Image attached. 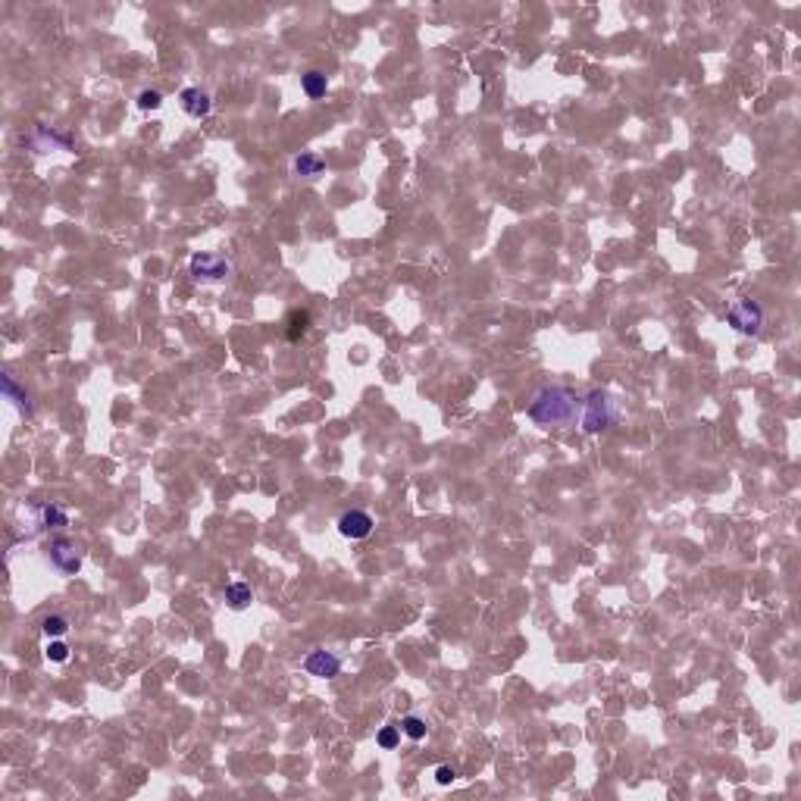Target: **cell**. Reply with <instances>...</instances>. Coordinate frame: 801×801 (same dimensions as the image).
Returning a JSON list of instances; mask_svg holds the SVG:
<instances>
[{"label": "cell", "mask_w": 801, "mask_h": 801, "mask_svg": "<svg viewBox=\"0 0 801 801\" xmlns=\"http://www.w3.org/2000/svg\"><path fill=\"white\" fill-rule=\"evenodd\" d=\"M38 517H41V526H44V529H63V526H69V517H66V510L57 508V504H44V508H38Z\"/></svg>", "instance_id": "cell-12"}, {"label": "cell", "mask_w": 801, "mask_h": 801, "mask_svg": "<svg viewBox=\"0 0 801 801\" xmlns=\"http://www.w3.org/2000/svg\"><path fill=\"white\" fill-rule=\"evenodd\" d=\"M304 670L310 676H316V679H332V676H338V670H342V657L332 654V651H323V648H316V651H310L304 657Z\"/></svg>", "instance_id": "cell-4"}, {"label": "cell", "mask_w": 801, "mask_h": 801, "mask_svg": "<svg viewBox=\"0 0 801 801\" xmlns=\"http://www.w3.org/2000/svg\"><path fill=\"white\" fill-rule=\"evenodd\" d=\"M50 564H54L60 573H66V576H75L79 566H82V557H79V551H75L72 542L57 539L54 545H50Z\"/></svg>", "instance_id": "cell-7"}, {"label": "cell", "mask_w": 801, "mask_h": 801, "mask_svg": "<svg viewBox=\"0 0 801 801\" xmlns=\"http://www.w3.org/2000/svg\"><path fill=\"white\" fill-rule=\"evenodd\" d=\"M301 85H304V94L307 97H313V101H320V97H326V91H329V82H326V75L323 72H316V69H310L304 79H301Z\"/></svg>", "instance_id": "cell-13"}, {"label": "cell", "mask_w": 801, "mask_h": 801, "mask_svg": "<svg viewBox=\"0 0 801 801\" xmlns=\"http://www.w3.org/2000/svg\"><path fill=\"white\" fill-rule=\"evenodd\" d=\"M579 398L573 395L570 388H561V385H551V388H542L535 400L529 404L526 417L542 429H561V426H573L579 417Z\"/></svg>", "instance_id": "cell-1"}, {"label": "cell", "mask_w": 801, "mask_h": 801, "mask_svg": "<svg viewBox=\"0 0 801 801\" xmlns=\"http://www.w3.org/2000/svg\"><path fill=\"white\" fill-rule=\"evenodd\" d=\"M454 780H457V770L451 767V764H438V767H435V783H438V785H451Z\"/></svg>", "instance_id": "cell-19"}, {"label": "cell", "mask_w": 801, "mask_h": 801, "mask_svg": "<svg viewBox=\"0 0 801 801\" xmlns=\"http://www.w3.org/2000/svg\"><path fill=\"white\" fill-rule=\"evenodd\" d=\"M179 103H182V110L188 113V116H194V119L210 116V110H213V101H210V94L201 91V88H185V91L179 94Z\"/></svg>", "instance_id": "cell-8"}, {"label": "cell", "mask_w": 801, "mask_h": 801, "mask_svg": "<svg viewBox=\"0 0 801 801\" xmlns=\"http://www.w3.org/2000/svg\"><path fill=\"white\" fill-rule=\"evenodd\" d=\"M323 169H326V163H323L320 154H301V157H294V172H298V176L313 179V176H320Z\"/></svg>", "instance_id": "cell-11"}, {"label": "cell", "mask_w": 801, "mask_h": 801, "mask_svg": "<svg viewBox=\"0 0 801 801\" xmlns=\"http://www.w3.org/2000/svg\"><path fill=\"white\" fill-rule=\"evenodd\" d=\"M191 273L194 279H210V282H219V279L229 276V260L216 254H194L191 257Z\"/></svg>", "instance_id": "cell-5"}, {"label": "cell", "mask_w": 801, "mask_h": 801, "mask_svg": "<svg viewBox=\"0 0 801 801\" xmlns=\"http://www.w3.org/2000/svg\"><path fill=\"white\" fill-rule=\"evenodd\" d=\"M400 732H404L407 739H413V742H420V739H426L429 727H426V720H420V717H404V720H400Z\"/></svg>", "instance_id": "cell-16"}, {"label": "cell", "mask_w": 801, "mask_h": 801, "mask_svg": "<svg viewBox=\"0 0 801 801\" xmlns=\"http://www.w3.org/2000/svg\"><path fill=\"white\" fill-rule=\"evenodd\" d=\"M225 601H229L232 610H245L247 604L254 601V588L247 586V583H232V586H225Z\"/></svg>", "instance_id": "cell-10"}, {"label": "cell", "mask_w": 801, "mask_h": 801, "mask_svg": "<svg viewBox=\"0 0 801 801\" xmlns=\"http://www.w3.org/2000/svg\"><path fill=\"white\" fill-rule=\"evenodd\" d=\"M0 385H4V395H6V400H13V404H16L19 410L26 413V417H32V400H28V391H22L19 385H16V379H13L10 373L0 376Z\"/></svg>", "instance_id": "cell-9"}, {"label": "cell", "mask_w": 801, "mask_h": 801, "mask_svg": "<svg viewBox=\"0 0 801 801\" xmlns=\"http://www.w3.org/2000/svg\"><path fill=\"white\" fill-rule=\"evenodd\" d=\"M41 629H44V636H47V639H60V636L69 632V620L60 617V614H50V617L41 620Z\"/></svg>", "instance_id": "cell-15"}, {"label": "cell", "mask_w": 801, "mask_h": 801, "mask_svg": "<svg viewBox=\"0 0 801 801\" xmlns=\"http://www.w3.org/2000/svg\"><path fill=\"white\" fill-rule=\"evenodd\" d=\"M373 517H369L366 510H347L338 517V532L345 535V539H366L369 532H373Z\"/></svg>", "instance_id": "cell-6"}, {"label": "cell", "mask_w": 801, "mask_h": 801, "mask_svg": "<svg viewBox=\"0 0 801 801\" xmlns=\"http://www.w3.org/2000/svg\"><path fill=\"white\" fill-rule=\"evenodd\" d=\"M376 742H379V748H385V751L398 748V742H400V727H385V729H379Z\"/></svg>", "instance_id": "cell-18"}, {"label": "cell", "mask_w": 801, "mask_h": 801, "mask_svg": "<svg viewBox=\"0 0 801 801\" xmlns=\"http://www.w3.org/2000/svg\"><path fill=\"white\" fill-rule=\"evenodd\" d=\"M285 326H289V329H285L289 342H298V338L310 329V313H307V310H291L289 320H285Z\"/></svg>", "instance_id": "cell-14"}, {"label": "cell", "mask_w": 801, "mask_h": 801, "mask_svg": "<svg viewBox=\"0 0 801 801\" xmlns=\"http://www.w3.org/2000/svg\"><path fill=\"white\" fill-rule=\"evenodd\" d=\"M160 103H163L160 91H141V94H138V107H141V110H157Z\"/></svg>", "instance_id": "cell-20"}, {"label": "cell", "mask_w": 801, "mask_h": 801, "mask_svg": "<svg viewBox=\"0 0 801 801\" xmlns=\"http://www.w3.org/2000/svg\"><path fill=\"white\" fill-rule=\"evenodd\" d=\"M614 420H617V407H614V400H610L607 391L595 388L592 395L586 398L583 429H586V432H601V429H607Z\"/></svg>", "instance_id": "cell-2"}, {"label": "cell", "mask_w": 801, "mask_h": 801, "mask_svg": "<svg viewBox=\"0 0 801 801\" xmlns=\"http://www.w3.org/2000/svg\"><path fill=\"white\" fill-rule=\"evenodd\" d=\"M727 323L742 335H758L761 326H764V310H761L758 301H739V304L729 307Z\"/></svg>", "instance_id": "cell-3"}, {"label": "cell", "mask_w": 801, "mask_h": 801, "mask_svg": "<svg viewBox=\"0 0 801 801\" xmlns=\"http://www.w3.org/2000/svg\"><path fill=\"white\" fill-rule=\"evenodd\" d=\"M44 654H47V661H54V663L69 661V648H66V642H60V639H50L47 648H44Z\"/></svg>", "instance_id": "cell-17"}]
</instances>
